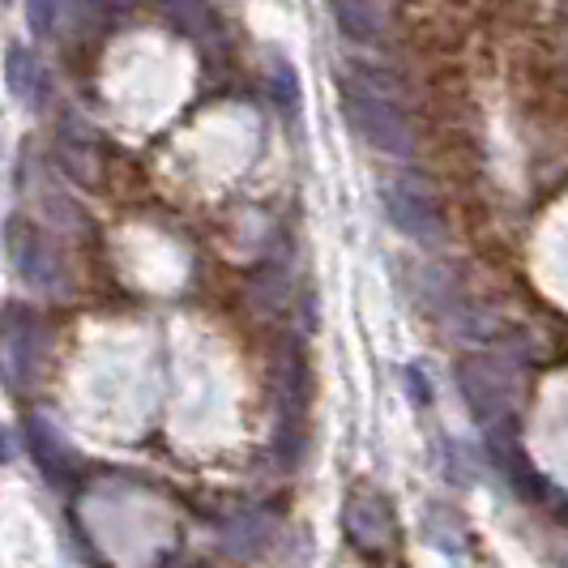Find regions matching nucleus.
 <instances>
[{
  "label": "nucleus",
  "instance_id": "obj_1",
  "mask_svg": "<svg viewBox=\"0 0 568 568\" xmlns=\"http://www.w3.org/2000/svg\"><path fill=\"white\" fill-rule=\"evenodd\" d=\"M346 115L355 120V129L368 138L372 145H381V150H406V129H402V120L394 115V108L385 103V99H376L368 85L359 90V85H351L346 90Z\"/></svg>",
  "mask_w": 568,
  "mask_h": 568
},
{
  "label": "nucleus",
  "instance_id": "obj_2",
  "mask_svg": "<svg viewBox=\"0 0 568 568\" xmlns=\"http://www.w3.org/2000/svg\"><path fill=\"white\" fill-rule=\"evenodd\" d=\"M346 535H351L355 547H364V551L389 547V542H394V517L385 509V500H376V496H355V500L346 505Z\"/></svg>",
  "mask_w": 568,
  "mask_h": 568
},
{
  "label": "nucleus",
  "instance_id": "obj_3",
  "mask_svg": "<svg viewBox=\"0 0 568 568\" xmlns=\"http://www.w3.org/2000/svg\"><path fill=\"white\" fill-rule=\"evenodd\" d=\"M462 389H466V402L479 415H491V410H500L509 402V381L491 359H466L462 364Z\"/></svg>",
  "mask_w": 568,
  "mask_h": 568
},
{
  "label": "nucleus",
  "instance_id": "obj_4",
  "mask_svg": "<svg viewBox=\"0 0 568 568\" xmlns=\"http://www.w3.org/2000/svg\"><path fill=\"white\" fill-rule=\"evenodd\" d=\"M334 18L351 39H381L385 13L372 0H334Z\"/></svg>",
  "mask_w": 568,
  "mask_h": 568
},
{
  "label": "nucleus",
  "instance_id": "obj_5",
  "mask_svg": "<svg viewBox=\"0 0 568 568\" xmlns=\"http://www.w3.org/2000/svg\"><path fill=\"white\" fill-rule=\"evenodd\" d=\"M394 219H398L406 231H415V235H424L427 223H432V210H427L424 197H415V193H406V189H398L394 193Z\"/></svg>",
  "mask_w": 568,
  "mask_h": 568
},
{
  "label": "nucleus",
  "instance_id": "obj_6",
  "mask_svg": "<svg viewBox=\"0 0 568 568\" xmlns=\"http://www.w3.org/2000/svg\"><path fill=\"white\" fill-rule=\"evenodd\" d=\"M265 542V521L261 517H240L235 526L227 530V547L231 551H240V556H248Z\"/></svg>",
  "mask_w": 568,
  "mask_h": 568
}]
</instances>
